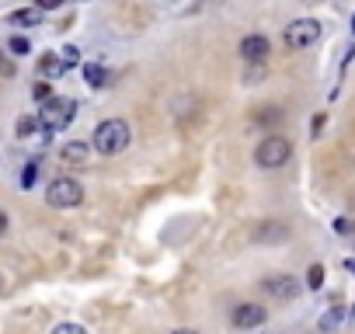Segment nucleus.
<instances>
[{
    "instance_id": "1",
    "label": "nucleus",
    "mask_w": 355,
    "mask_h": 334,
    "mask_svg": "<svg viewBox=\"0 0 355 334\" xmlns=\"http://www.w3.org/2000/svg\"><path fill=\"white\" fill-rule=\"evenodd\" d=\"M91 139H94V150H98V153L115 157V153H122V150L129 146L132 132H129V122H125V118H105V122L94 129Z\"/></svg>"
},
{
    "instance_id": "2",
    "label": "nucleus",
    "mask_w": 355,
    "mask_h": 334,
    "mask_svg": "<svg viewBox=\"0 0 355 334\" xmlns=\"http://www.w3.org/2000/svg\"><path fill=\"white\" fill-rule=\"evenodd\" d=\"M73 112H77V101H73V98H49V101L42 105V112H39L42 132L49 136V132L67 129V125H70V118H73Z\"/></svg>"
},
{
    "instance_id": "3",
    "label": "nucleus",
    "mask_w": 355,
    "mask_h": 334,
    "mask_svg": "<svg viewBox=\"0 0 355 334\" xmlns=\"http://www.w3.org/2000/svg\"><path fill=\"white\" fill-rule=\"evenodd\" d=\"M289 139H282V136H265L261 143H258V150H254V160H258V167H265V171H275V167H282L286 160H289Z\"/></svg>"
},
{
    "instance_id": "4",
    "label": "nucleus",
    "mask_w": 355,
    "mask_h": 334,
    "mask_svg": "<svg viewBox=\"0 0 355 334\" xmlns=\"http://www.w3.org/2000/svg\"><path fill=\"white\" fill-rule=\"evenodd\" d=\"M46 202H49L53 209H73V206L84 202V188H80L73 178H56V182L49 185V192H46Z\"/></svg>"
},
{
    "instance_id": "5",
    "label": "nucleus",
    "mask_w": 355,
    "mask_h": 334,
    "mask_svg": "<svg viewBox=\"0 0 355 334\" xmlns=\"http://www.w3.org/2000/svg\"><path fill=\"white\" fill-rule=\"evenodd\" d=\"M317 39H320V21L317 18H296L286 28V46H293V49H310Z\"/></svg>"
},
{
    "instance_id": "6",
    "label": "nucleus",
    "mask_w": 355,
    "mask_h": 334,
    "mask_svg": "<svg viewBox=\"0 0 355 334\" xmlns=\"http://www.w3.org/2000/svg\"><path fill=\"white\" fill-rule=\"evenodd\" d=\"M268 49H272V46H268L265 35H248V39L241 42V56H244L248 63H261V60L268 56Z\"/></svg>"
},
{
    "instance_id": "7",
    "label": "nucleus",
    "mask_w": 355,
    "mask_h": 334,
    "mask_svg": "<svg viewBox=\"0 0 355 334\" xmlns=\"http://www.w3.org/2000/svg\"><path fill=\"white\" fill-rule=\"evenodd\" d=\"M265 289H268L272 296H279V299H293V296H300V282H296L293 275H275V279L265 282Z\"/></svg>"
},
{
    "instance_id": "8",
    "label": "nucleus",
    "mask_w": 355,
    "mask_h": 334,
    "mask_svg": "<svg viewBox=\"0 0 355 334\" xmlns=\"http://www.w3.org/2000/svg\"><path fill=\"white\" fill-rule=\"evenodd\" d=\"M234 324H237V327H258V324H265V306L241 303V306L234 310Z\"/></svg>"
},
{
    "instance_id": "9",
    "label": "nucleus",
    "mask_w": 355,
    "mask_h": 334,
    "mask_svg": "<svg viewBox=\"0 0 355 334\" xmlns=\"http://www.w3.org/2000/svg\"><path fill=\"white\" fill-rule=\"evenodd\" d=\"M84 80H87L91 87H105V84H108V70L98 67V63H84Z\"/></svg>"
},
{
    "instance_id": "10",
    "label": "nucleus",
    "mask_w": 355,
    "mask_h": 334,
    "mask_svg": "<svg viewBox=\"0 0 355 334\" xmlns=\"http://www.w3.org/2000/svg\"><path fill=\"white\" fill-rule=\"evenodd\" d=\"M63 160L84 164V160H87V143H67V146H63Z\"/></svg>"
},
{
    "instance_id": "11",
    "label": "nucleus",
    "mask_w": 355,
    "mask_h": 334,
    "mask_svg": "<svg viewBox=\"0 0 355 334\" xmlns=\"http://www.w3.org/2000/svg\"><path fill=\"white\" fill-rule=\"evenodd\" d=\"M39 70H42L46 77H60V73H63L67 67H63V63L56 60V53H46V56H42V63H39Z\"/></svg>"
},
{
    "instance_id": "12",
    "label": "nucleus",
    "mask_w": 355,
    "mask_h": 334,
    "mask_svg": "<svg viewBox=\"0 0 355 334\" xmlns=\"http://www.w3.org/2000/svg\"><path fill=\"white\" fill-rule=\"evenodd\" d=\"M11 21H21V25H39V21H42V8H28V11H18V15H11Z\"/></svg>"
},
{
    "instance_id": "13",
    "label": "nucleus",
    "mask_w": 355,
    "mask_h": 334,
    "mask_svg": "<svg viewBox=\"0 0 355 334\" xmlns=\"http://www.w3.org/2000/svg\"><path fill=\"white\" fill-rule=\"evenodd\" d=\"M8 46H11V53H18V56H25V53H28V49H32V42H28V39H25V35H15V39H11V42H8Z\"/></svg>"
},
{
    "instance_id": "14",
    "label": "nucleus",
    "mask_w": 355,
    "mask_h": 334,
    "mask_svg": "<svg viewBox=\"0 0 355 334\" xmlns=\"http://www.w3.org/2000/svg\"><path fill=\"white\" fill-rule=\"evenodd\" d=\"M35 178H39V164H28L25 171H21V185H25V188H32V185H35Z\"/></svg>"
},
{
    "instance_id": "15",
    "label": "nucleus",
    "mask_w": 355,
    "mask_h": 334,
    "mask_svg": "<svg viewBox=\"0 0 355 334\" xmlns=\"http://www.w3.org/2000/svg\"><path fill=\"white\" fill-rule=\"evenodd\" d=\"M53 334H87V327H80V324H56Z\"/></svg>"
},
{
    "instance_id": "16",
    "label": "nucleus",
    "mask_w": 355,
    "mask_h": 334,
    "mask_svg": "<svg viewBox=\"0 0 355 334\" xmlns=\"http://www.w3.org/2000/svg\"><path fill=\"white\" fill-rule=\"evenodd\" d=\"M60 63H63V67H77V49H73V46H67V49L60 53Z\"/></svg>"
},
{
    "instance_id": "17",
    "label": "nucleus",
    "mask_w": 355,
    "mask_h": 334,
    "mask_svg": "<svg viewBox=\"0 0 355 334\" xmlns=\"http://www.w3.org/2000/svg\"><path fill=\"white\" fill-rule=\"evenodd\" d=\"M338 320H341V313H338V310H327V313H324V320H320V327H324V331H331V327H338Z\"/></svg>"
},
{
    "instance_id": "18",
    "label": "nucleus",
    "mask_w": 355,
    "mask_h": 334,
    "mask_svg": "<svg viewBox=\"0 0 355 334\" xmlns=\"http://www.w3.org/2000/svg\"><path fill=\"white\" fill-rule=\"evenodd\" d=\"M320 282H324V268L313 265V268H310V289H320Z\"/></svg>"
},
{
    "instance_id": "19",
    "label": "nucleus",
    "mask_w": 355,
    "mask_h": 334,
    "mask_svg": "<svg viewBox=\"0 0 355 334\" xmlns=\"http://www.w3.org/2000/svg\"><path fill=\"white\" fill-rule=\"evenodd\" d=\"M35 98L46 105V101H49V84H35Z\"/></svg>"
},
{
    "instance_id": "20",
    "label": "nucleus",
    "mask_w": 355,
    "mask_h": 334,
    "mask_svg": "<svg viewBox=\"0 0 355 334\" xmlns=\"http://www.w3.org/2000/svg\"><path fill=\"white\" fill-rule=\"evenodd\" d=\"M174 334H199V331H189V327H182V331H174Z\"/></svg>"
},
{
    "instance_id": "21",
    "label": "nucleus",
    "mask_w": 355,
    "mask_h": 334,
    "mask_svg": "<svg viewBox=\"0 0 355 334\" xmlns=\"http://www.w3.org/2000/svg\"><path fill=\"white\" fill-rule=\"evenodd\" d=\"M348 272H352V275H355V258H348Z\"/></svg>"
}]
</instances>
